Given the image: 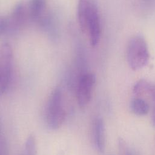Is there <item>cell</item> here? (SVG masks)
Returning a JSON list of instances; mask_svg holds the SVG:
<instances>
[{
	"mask_svg": "<svg viewBox=\"0 0 155 155\" xmlns=\"http://www.w3.org/2000/svg\"><path fill=\"white\" fill-rule=\"evenodd\" d=\"M127 60L133 70H139L146 66L150 59V52L145 38L136 35L130 38L127 47Z\"/></svg>",
	"mask_w": 155,
	"mask_h": 155,
	"instance_id": "cell-1",
	"label": "cell"
},
{
	"mask_svg": "<svg viewBox=\"0 0 155 155\" xmlns=\"http://www.w3.org/2000/svg\"><path fill=\"white\" fill-rule=\"evenodd\" d=\"M65 111L63 107L62 93L60 88H55L51 93L46 109V121L51 130L58 129L63 124Z\"/></svg>",
	"mask_w": 155,
	"mask_h": 155,
	"instance_id": "cell-2",
	"label": "cell"
},
{
	"mask_svg": "<svg viewBox=\"0 0 155 155\" xmlns=\"http://www.w3.org/2000/svg\"><path fill=\"white\" fill-rule=\"evenodd\" d=\"M13 49L8 42L0 44V96L8 89L11 81Z\"/></svg>",
	"mask_w": 155,
	"mask_h": 155,
	"instance_id": "cell-3",
	"label": "cell"
},
{
	"mask_svg": "<svg viewBox=\"0 0 155 155\" xmlns=\"http://www.w3.org/2000/svg\"><path fill=\"white\" fill-rule=\"evenodd\" d=\"M88 33L90 45L96 47L101 36V24L97 5L94 0H92L86 20V31Z\"/></svg>",
	"mask_w": 155,
	"mask_h": 155,
	"instance_id": "cell-4",
	"label": "cell"
},
{
	"mask_svg": "<svg viewBox=\"0 0 155 155\" xmlns=\"http://www.w3.org/2000/svg\"><path fill=\"white\" fill-rule=\"evenodd\" d=\"M95 83L96 76L92 73H84L79 76L76 86V97L80 107L84 108L90 102Z\"/></svg>",
	"mask_w": 155,
	"mask_h": 155,
	"instance_id": "cell-5",
	"label": "cell"
},
{
	"mask_svg": "<svg viewBox=\"0 0 155 155\" xmlns=\"http://www.w3.org/2000/svg\"><path fill=\"white\" fill-rule=\"evenodd\" d=\"M28 19L27 8L23 2L17 3L8 16V34L15 35L25 25Z\"/></svg>",
	"mask_w": 155,
	"mask_h": 155,
	"instance_id": "cell-6",
	"label": "cell"
},
{
	"mask_svg": "<svg viewBox=\"0 0 155 155\" xmlns=\"http://www.w3.org/2000/svg\"><path fill=\"white\" fill-rule=\"evenodd\" d=\"M27 8L28 19L39 26L50 15L47 13L46 0H30Z\"/></svg>",
	"mask_w": 155,
	"mask_h": 155,
	"instance_id": "cell-7",
	"label": "cell"
},
{
	"mask_svg": "<svg viewBox=\"0 0 155 155\" xmlns=\"http://www.w3.org/2000/svg\"><path fill=\"white\" fill-rule=\"evenodd\" d=\"M92 136L94 146L99 153H103L105 149V127L104 119L101 117L95 118L93 124Z\"/></svg>",
	"mask_w": 155,
	"mask_h": 155,
	"instance_id": "cell-8",
	"label": "cell"
},
{
	"mask_svg": "<svg viewBox=\"0 0 155 155\" xmlns=\"http://www.w3.org/2000/svg\"><path fill=\"white\" fill-rule=\"evenodd\" d=\"M92 0H78L77 15L79 27L82 32L86 31V20Z\"/></svg>",
	"mask_w": 155,
	"mask_h": 155,
	"instance_id": "cell-9",
	"label": "cell"
},
{
	"mask_svg": "<svg viewBox=\"0 0 155 155\" xmlns=\"http://www.w3.org/2000/svg\"><path fill=\"white\" fill-rule=\"evenodd\" d=\"M131 111L137 116L146 115L150 111V105L146 100L140 97H135L130 102Z\"/></svg>",
	"mask_w": 155,
	"mask_h": 155,
	"instance_id": "cell-10",
	"label": "cell"
},
{
	"mask_svg": "<svg viewBox=\"0 0 155 155\" xmlns=\"http://www.w3.org/2000/svg\"><path fill=\"white\" fill-rule=\"evenodd\" d=\"M151 84L145 79H140L137 81L133 88L134 96L142 97L144 96H148Z\"/></svg>",
	"mask_w": 155,
	"mask_h": 155,
	"instance_id": "cell-11",
	"label": "cell"
},
{
	"mask_svg": "<svg viewBox=\"0 0 155 155\" xmlns=\"http://www.w3.org/2000/svg\"><path fill=\"white\" fill-rule=\"evenodd\" d=\"M36 144L35 137L33 135H30L25 140L22 155H36Z\"/></svg>",
	"mask_w": 155,
	"mask_h": 155,
	"instance_id": "cell-12",
	"label": "cell"
},
{
	"mask_svg": "<svg viewBox=\"0 0 155 155\" xmlns=\"http://www.w3.org/2000/svg\"><path fill=\"white\" fill-rule=\"evenodd\" d=\"M117 148L119 155H131V147L122 137L118 139Z\"/></svg>",
	"mask_w": 155,
	"mask_h": 155,
	"instance_id": "cell-13",
	"label": "cell"
},
{
	"mask_svg": "<svg viewBox=\"0 0 155 155\" xmlns=\"http://www.w3.org/2000/svg\"><path fill=\"white\" fill-rule=\"evenodd\" d=\"M8 16L0 15V36L8 34Z\"/></svg>",
	"mask_w": 155,
	"mask_h": 155,
	"instance_id": "cell-14",
	"label": "cell"
},
{
	"mask_svg": "<svg viewBox=\"0 0 155 155\" xmlns=\"http://www.w3.org/2000/svg\"><path fill=\"white\" fill-rule=\"evenodd\" d=\"M0 155H7V147L4 141L0 142Z\"/></svg>",
	"mask_w": 155,
	"mask_h": 155,
	"instance_id": "cell-15",
	"label": "cell"
},
{
	"mask_svg": "<svg viewBox=\"0 0 155 155\" xmlns=\"http://www.w3.org/2000/svg\"><path fill=\"white\" fill-rule=\"evenodd\" d=\"M153 107H152V111H151V121L153 125L155 127V100L152 101Z\"/></svg>",
	"mask_w": 155,
	"mask_h": 155,
	"instance_id": "cell-16",
	"label": "cell"
},
{
	"mask_svg": "<svg viewBox=\"0 0 155 155\" xmlns=\"http://www.w3.org/2000/svg\"><path fill=\"white\" fill-rule=\"evenodd\" d=\"M131 155H140L136 150L131 148Z\"/></svg>",
	"mask_w": 155,
	"mask_h": 155,
	"instance_id": "cell-17",
	"label": "cell"
},
{
	"mask_svg": "<svg viewBox=\"0 0 155 155\" xmlns=\"http://www.w3.org/2000/svg\"><path fill=\"white\" fill-rule=\"evenodd\" d=\"M0 133H1V122H0Z\"/></svg>",
	"mask_w": 155,
	"mask_h": 155,
	"instance_id": "cell-18",
	"label": "cell"
},
{
	"mask_svg": "<svg viewBox=\"0 0 155 155\" xmlns=\"http://www.w3.org/2000/svg\"><path fill=\"white\" fill-rule=\"evenodd\" d=\"M109 155H113V154H109Z\"/></svg>",
	"mask_w": 155,
	"mask_h": 155,
	"instance_id": "cell-19",
	"label": "cell"
},
{
	"mask_svg": "<svg viewBox=\"0 0 155 155\" xmlns=\"http://www.w3.org/2000/svg\"></svg>",
	"mask_w": 155,
	"mask_h": 155,
	"instance_id": "cell-20",
	"label": "cell"
}]
</instances>
